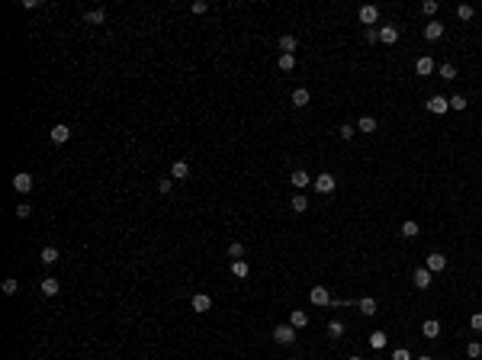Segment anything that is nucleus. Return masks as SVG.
<instances>
[{
  "instance_id": "1",
  "label": "nucleus",
  "mask_w": 482,
  "mask_h": 360,
  "mask_svg": "<svg viewBox=\"0 0 482 360\" xmlns=\"http://www.w3.org/2000/svg\"><path fill=\"white\" fill-rule=\"evenodd\" d=\"M273 338H276V344H296V328L293 325H276Z\"/></svg>"
},
{
  "instance_id": "2",
  "label": "nucleus",
  "mask_w": 482,
  "mask_h": 360,
  "mask_svg": "<svg viewBox=\"0 0 482 360\" xmlns=\"http://www.w3.org/2000/svg\"><path fill=\"white\" fill-rule=\"evenodd\" d=\"M312 187H315V190H318V193H325V196H328V193L335 190V177H331L328 170H325V174H318V177H315V180H312Z\"/></svg>"
},
{
  "instance_id": "3",
  "label": "nucleus",
  "mask_w": 482,
  "mask_h": 360,
  "mask_svg": "<svg viewBox=\"0 0 482 360\" xmlns=\"http://www.w3.org/2000/svg\"><path fill=\"white\" fill-rule=\"evenodd\" d=\"M428 109H431L434 116H444L447 109H450V100H447V97H440V93H434V97L428 100Z\"/></svg>"
},
{
  "instance_id": "4",
  "label": "nucleus",
  "mask_w": 482,
  "mask_h": 360,
  "mask_svg": "<svg viewBox=\"0 0 482 360\" xmlns=\"http://www.w3.org/2000/svg\"><path fill=\"white\" fill-rule=\"evenodd\" d=\"M13 190H16V193H29V190H32V174H26V170L13 174Z\"/></svg>"
},
{
  "instance_id": "5",
  "label": "nucleus",
  "mask_w": 482,
  "mask_h": 360,
  "mask_svg": "<svg viewBox=\"0 0 482 360\" xmlns=\"http://www.w3.org/2000/svg\"><path fill=\"white\" fill-rule=\"evenodd\" d=\"M360 23L373 29V23H379V10H376L373 3H367V7H360Z\"/></svg>"
},
{
  "instance_id": "6",
  "label": "nucleus",
  "mask_w": 482,
  "mask_h": 360,
  "mask_svg": "<svg viewBox=\"0 0 482 360\" xmlns=\"http://www.w3.org/2000/svg\"><path fill=\"white\" fill-rule=\"evenodd\" d=\"M309 299H312L315 306H331V293L325 290V286H312V293H309Z\"/></svg>"
},
{
  "instance_id": "7",
  "label": "nucleus",
  "mask_w": 482,
  "mask_h": 360,
  "mask_svg": "<svg viewBox=\"0 0 482 360\" xmlns=\"http://www.w3.org/2000/svg\"><path fill=\"white\" fill-rule=\"evenodd\" d=\"M412 280H415V286H418V290H431V270H428V267H418Z\"/></svg>"
},
{
  "instance_id": "8",
  "label": "nucleus",
  "mask_w": 482,
  "mask_h": 360,
  "mask_svg": "<svg viewBox=\"0 0 482 360\" xmlns=\"http://www.w3.org/2000/svg\"><path fill=\"white\" fill-rule=\"evenodd\" d=\"M379 42H383V45H396L398 42V29L396 26H379Z\"/></svg>"
},
{
  "instance_id": "9",
  "label": "nucleus",
  "mask_w": 482,
  "mask_h": 360,
  "mask_svg": "<svg viewBox=\"0 0 482 360\" xmlns=\"http://www.w3.org/2000/svg\"><path fill=\"white\" fill-rule=\"evenodd\" d=\"M290 325H293L296 331H302V328L309 325V315L302 312V309H293V312H290Z\"/></svg>"
},
{
  "instance_id": "10",
  "label": "nucleus",
  "mask_w": 482,
  "mask_h": 360,
  "mask_svg": "<svg viewBox=\"0 0 482 360\" xmlns=\"http://www.w3.org/2000/svg\"><path fill=\"white\" fill-rule=\"evenodd\" d=\"M68 138H71V129H68L64 123H58V126L52 129V142H55V145H64Z\"/></svg>"
},
{
  "instance_id": "11",
  "label": "nucleus",
  "mask_w": 482,
  "mask_h": 360,
  "mask_svg": "<svg viewBox=\"0 0 482 360\" xmlns=\"http://www.w3.org/2000/svg\"><path fill=\"white\" fill-rule=\"evenodd\" d=\"M440 36H444V26L437 23V20H431V23L424 26V39H428V42H437Z\"/></svg>"
},
{
  "instance_id": "12",
  "label": "nucleus",
  "mask_w": 482,
  "mask_h": 360,
  "mask_svg": "<svg viewBox=\"0 0 482 360\" xmlns=\"http://www.w3.org/2000/svg\"><path fill=\"white\" fill-rule=\"evenodd\" d=\"M170 177H174V180H187V177H190V164L187 161H174L170 164Z\"/></svg>"
},
{
  "instance_id": "13",
  "label": "nucleus",
  "mask_w": 482,
  "mask_h": 360,
  "mask_svg": "<svg viewBox=\"0 0 482 360\" xmlns=\"http://www.w3.org/2000/svg\"><path fill=\"white\" fill-rule=\"evenodd\" d=\"M424 267H428L431 274H440V270L447 267V257H444V254H431V257H428V264H424Z\"/></svg>"
},
{
  "instance_id": "14",
  "label": "nucleus",
  "mask_w": 482,
  "mask_h": 360,
  "mask_svg": "<svg viewBox=\"0 0 482 360\" xmlns=\"http://www.w3.org/2000/svg\"><path fill=\"white\" fill-rule=\"evenodd\" d=\"M415 71H418L421 77H428L431 71H434V62H431V55H421L418 62H415Z\"/></svg>"
},
{
  "instance_id": "15",
  "label": "nucleus",
  "mask_w": 482,
  "mask_h": 360,
  "mask_svg": "<svg viewBox=\"0 0 482 360\" xmlns=\"http://www.w3.org/2000/svg\"><path fill=\"white\" fill-rule=\"evenodd\" d=\"M357 309H360V315H367V318H370V315H376V299L373 296H363L357 302Z\"/></svg>"
},
{
  "instance_id": "16",
  "label": "nucleus",
  "mask_w": 482,
  "mask_h": 360,
  "mask_svg": "<svg viewBox=\"0 0 482 360\" xmlns=\"http://www.w3.org/2000/svg\"><path fill=\"white\" fill-rule=\"evenodd\" d=\"M290 184L293 187H299V190H306L309 184H312V177L306 174V170H293V177H290Z\"/></svg>"
},
{
  "instance_id": "17",
  "label": "nucleus",
  "mask_w": 482,
  "mask_h": 360,
  "mask_svg": "<svg viewBox=\"0 0 482 360\" xmlns=\"http://www.w3.org/2000/svg\"><path fill=\"white\" fill-rule=\"evenodd\" d=\"M193 309H196V312H209V309H212V299H209L206 293H196V296H193Z\"/></svg>"
},
{
  "instance_id": "18",
  "label": "nucleus",
  "mask_w": 482,
  "mask_h": 360,
  "mask_svg": "<svg viewBox=\"0 0 482 360\" xmlns=\"http://www.w3.org/2000/svg\"><path fill=\"white\" fill-rule=\"evenodd\" d=\"M276 45H280V52H283V55H293L299 42H296V36H280V42H276Z\"/></svg>"
},
{
  "instance_id": "19",
  "label": "nucleus",
  "mask_w": 482,
  "mask_h": 360,
  "mask_svg": "<svg viewBox=\"0 0 482 360\" xmlns=\"http://www.w3.org/2000/svg\"><path fill=\"white\" fill-rule=\"evenodd\" d=\"M421 335L424 338H437L440 335V322H437V318H428V322L421 325Z\"/></svg>"
},
{
  "instance_id": "20",
  "label": "nucleus",
  "mask_w": 482,
  "mask_h": 360,
  "mask_svg": "<svg viewBox=\"0 0 482 360\" xmlns=\"http://www.w3.org/2000/svg\"><path fill=\"white\" fill-rule=\"evenodd\" d=\"M39 290H42V296H55V293H58V280H55V276H45V280L39 283Z\"/></svg>"
},
{
  "instance_id": "21",
  "label": "nucleus",
  "mask_w": 482,
  "mask_h": 360,
  "mask_svg": "<svg viewBox=\"0 0 482 360\" xmlns=\"http://www.w3.org/2000/svg\"><path fill=\"white\" fill-rule=\"evenodd\" d=\"M386 344H389V338H386L383 331H373V335H370V347H373V351H383Z\"/></svg>"
},
{
  "instance_id": "22",
  "label": "nucleus",
  "mask_w": 482,
  "mask_h": 360,
  "mask_svg": "<svg viewBox=\"0 0 482 360\" xmlns=\"http://www.w3.org/2000/svg\"><path fill=\"white\" fill-rule=\"evenodd\" d=\"M357 129H360V132H367V135H373V132H376V119H373V116H360Z\"/></svg>"
},
{
  "instance_id": "23",
  "label": "nucleus",
  "mask_w": 482,
  "mask_h": 360,
  "mask_svg": "<svg viewBox=\"0 0 482 360\" xmlns=\"http://www.w3.org/2000/svg\"><path fill=\"white\" fill-rule=\"evenodd\" d=\"M42 264H58V248H55V245L42 248Z\"/></svg>"
},
{
  "instance_id": "24",
  "label": "nucleus",
  "mask_w": 482,
  "mask_h": 360,
  "mask_svg": "<svg viewBox=\"0 0 482 360\" xmlns=\"http://www.w3.org/2000/svg\"><path fill=\"white\" fill-rule=\"evenodd\" d=\"M231 274H235L238 280H245V276L251 274V267H248V261H231Z\"/></svg>"
},
{
  "instance_id": "25",
  "label": "nucleus",
  "mask_w": 482,
  "mask_h": 360,
  "mask_svg": "<svg viewBox=\"0 0 482 360\" xmlns=\"http://www.w3.org/2000/svg\"><path fill=\"white\" fill-rule=\"evenodd\" d=\"M276 68L280 71H293L296 68V55H280V58H276Z\"/></svg>"
},
{
  "instance_id": "26",
  "label": "nucleus",
  "mask_w": 482,
  "mask_h": 360,
  "mask_svg": "<svg viewBox=\"0 0 482 360\" xmlns=\"http://www.w3.org/2000/svg\"><path fill=\"white\" fill-rule=\"evenodd\" d=\"M309 103V90L306 87H296V90H293V106H306Z\"/></svg>"
},
{
  "instance_id": "27",
  "label": "nucleus",
  "mask_w": 482,
  "mask_h": 360,
  "mask_svg": "<svg viewBox=\"0 0 482 360\" xmlns=\"http://www.w3.org/2000/svg\"><path fill=\"white\" fill-rule=\"evenodd\" d=\"M290 206H293V212H306V209H309V199L302 196V193H296V196H293V203H290Z\"/></svg>"
},
{
  "instance_id": "28",
  "label": "nucleus",
  "mask_w": 482,
  "mask_h": 360,
  "mask_svg": "<svg viewBox=\"0 0 482 360\" xmlns=\"http://www.w3.org/2000/svg\"><path fill=\"white\" fill-rule=\"evenodd\" d=\"M466 106H469V103H466V97H463V93H453V97H450V109H457V113H463Z\"/></svg>"
},
{
  "instance_id": "29",
  "label": "nucleus",
  "mask_w": 482,
  "mask_h": 360,
  "mask_svg": "<svg viewBox=\"0 0 482 360\" xmlns=\"http://www.w3.org/2000/svg\"><path fill=\"white\" fill-rule=\"evenodd\" d=\"M84 20H87V23H97V26H100L103 20H106V10H100V7H97V10H90V13H87Z\"/></svg>"
},
{
  "instance_id": "30",
  "label": "nucleus",
  "mask_w": 482,
  "mask_h": 360,
  "mask_svg": "<svg viewBox=\"0 0 482 360\" xmlns=\"http://www.w3.org/2000/svg\"><path fill=\"white\" fill-rule=\"evenodd\" d=\"M229 257L241 261V257H245V245H241V241H231V245H229Z\"/></svg>"
},
{
  "instance_id": "31",
  "label": "nucleus",
  "mask_w": 482,
  "mask_h": 360,
  "mask_svg": "<svg viewBox=\"0 0 482 360\" xmlns=\"http://www.w3.org/2000/svg\"><path fill=\"white\" fill-rule=\"evenodd\" d=\"M473 13H476V10L469 7V3H460V7H457V16L463 20V23H466V20H473Z\"/></svg>"
},
{
  "instance_id": "32",
  "label": "nucleus",
  "mask_w": 482,
  "mask_h": 360,
  "mask_svg": "<svg viewBox=\"0 0 482 360\" xmlns=\"http://www.w3.org/2000/svg\"><path fill=\"white\" fill-rule=\"evenodd\" d=\"M328 335H331V338H341V335H344V322H341V318H335V322L328 325Z\"/></svg>"
},
{
  "instance_id": "33",
  "label": "nucleus",
  "mask_w": 482,
  "mask_h": 360,
  "mask_svg": "<svg viewBox=\"0 0 482 360\" xmlns=\"http://www.w3.org/2000/svg\"><path fill=\"white\" fill-rule=\"evenodd\" d=\"M402 235H405V238H415V235H418V222H412V219H408V222H402Z\"/></svg>"
},
{
  "instance_id": "34",
  "label": "nucleus",
  "mask_w": 482,
  "mask_h": 360,
  "mask_svg": "<svg viewBox=\"0 0 482 360\" xmlns=\"http://www.w3.org/2000/svg\"><path fill=\"white\" fill-rule=\"evenodd\" d=\"M440 77H444V81H453V77H457V68H453L450 62H447V64H440Z\"/></svg>"
},
{
  "instance_id": "35",
  "label": "nucleus",
  "mask_w": 482,
  "mask_h": 360,
  "mask_svg": "<svg viewBox=\"0 0 482 360\" xmlns=\"http://www.w3.org/2000/svg\"><path fill=\"white\" fill-rule=\"evenodd\" d=\"M392 360H415V357H412L408 347H396V351H392Z\"/></svg>"
},
{
  "instance_id": "36",
  "label": "nucleus",
  "mask_w": 482,
  "mask_h": 360,
  "mask_svg": "<svg viewBox=\"0 0 482 360\" xmlns=\"http://www.w3.org/2000/svg\"><path fill=\"white\" fill-rule=\"evenodd\" d=\"M466 357H482V344L479 341H469L466 344Z\"/></svg>"
},
{
  "instance_id": "37",
  "label": "nucleus",
  "mask_w": 482,
  "mask_h": 360,
  "mask_svg": "<svg viewBox=\"0 0 482 360\" xmlns=\"http://www.w3.org/2000/svg\"><path fill=\"white\" fill-rule=\"evenodd\" d=\"M16 290H20V283H16L13 276H7V280H3V293H7V296H13Z\"/></svg>"
},
{
  "instance_id": "38",
  "label": "nucleus",
  "mask_w": 482,
  "mask_h": 360,
  "mask_svg": "<svg viewBox=\"0 0 482 360\" xmlns=\"http://www.w3.org/2000/svg\"><path fill=\"white\" fill-rule=\"evenodd\" d=\"M421 13L434 16V13H437V0H424V3H421Z\"/></svg>"
},
{
  "instance_id": "39",
  "label": "nucleus",
  "mask_w": 482,
  "mask_h": 360,
  "mask_svg": "<svg viewBox=\"0 0 482 360\" xmlns=\"http://www.w3.org/2000/svg\"><path fill=\"white\" fill-rule=\"evenodd\" d=\"M190 10H193V13H206V10H209V3H206V0H196V3H190Z\"/></svg>"
},
{
  "instance_id": "40",
  "label": "nucleus",
  "mask_w": 482,
  "mask_h": 360,
  "mask_svg": "<svg viewBox=\"0 0 482 360\" xmlns=\"http://www.w3.org/2000/svg\"><path fill=\"white\" fill-rule=\"evenodd\" d=\"M170 187H174V177H164V180H158V190H161V193H170Z\"/></svg>"
},
{
  "instance_id": "41",
  "label": "nucleus",
  "mask_w": 482,
  "mask_h": 360,
  "mask_svg": "<svg viewBox=\"0 0 482 360\" xmlns=\"http://www.w3.org/2000/svg\"><path fill=\"white\" fill-rule=\"evenodd\" d=\"M29 212H32V206H29V203H20V206H16V215H20V219H26Z\"/></svg>"
},
{
  "instance_id": "42",
  "label": "nucleus",
  "mask_w": 482,
  "mask_h": 360,
  "mask_svg": "<svg viewBox=\"0 0 482 360\" xmlns=\"http://www.w3.org/2000/svg\"><path fill=\"white\" fill-rule=\"evenodd\" d=\"M337 135L344 138V142H347V138H354V126H341V129H337Z\"/></svg>"
},
{
  "instance_id": "43",
  "label": "nucleus",
  "mask_w": 482,
  "mask_h": 360,
  "mask_svg": "<svg viewBox=\"0 0 482 360\" xmlns=\"http://www.w3.org/2000/svg\"><path fill=\"white\" fill-rule=\"evenodd\" d=\"M469 325H473V331H482V312H476L473 318H469Z\"/></svg>"
},
{
  "instance_id": "44",
  "label": "nucleus",
  "mask_w": 482,
  "mask_h": 360,
  "mask_svg": "<svg viewBox=\"0 0 482 360\" xmlns=\"http://www.w3.org/2000/svg\"><path fill=\"white\" fill-rule=\"evenodd\" d=\"M363 39H367V42H379V32H376V29H367V32H363Z\"/></svg>"
},
{
  "instance_id": "45",
  "label": "nucleus",
  "mask_w": 482,
  "mask_h": 360,
  "mask_svg": "<svg viewBox=\"0 0 482 360\" xmlns=\"http://www.w3.org/2000/svg\"><path fill=\"white\" fill-rule=\"evenodd\" d=\"M418 360H431V357H418Z\"/></svg>"
},
{
  "instance_id": "46",
  "label": "nucleus",
  "mask_w": 482,
  "mask_h": 360,
  "mask_svg": "<svg viewBox=\"0 0 482 360\" xmlns=\"http://www.w3.org/2000/svg\"><path fill=\"white\" fill-rule=\"evenodd\" d=\"M351 360H363V357H351Z\"/></svg>"
}]
</instances>
